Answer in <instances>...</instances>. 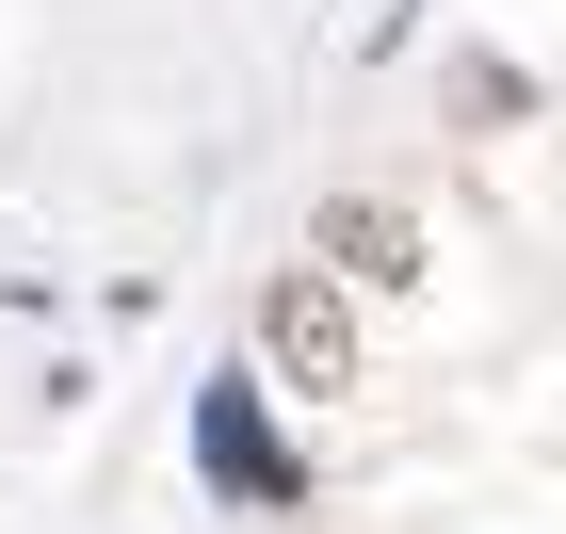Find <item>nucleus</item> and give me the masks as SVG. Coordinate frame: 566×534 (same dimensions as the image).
<instances>
[{"mask_svg":"<svg viewBox=\"0 0 566 534\" xmlns=\"http://www.w3.org/2000/svg\"><path fill=\"white\" fill-rule=\"evenodd\" d=\"M307 260L356 275V292H405V275H421V227H405L389 195H324V211H307Z\"/></svg>","mask_w":566,"mask_h":534,"instance_id":"2","label":"nucleus"},{"mask_svg":"<svg viewBox=\"0 0 566 534\" xmlns=\"http://www.w3.org/2000/svg\"><path fill=\"white\" fill-rule=\"evenodd\" d=\"M211 470H227V486H260V502H275V438L243 421V405H211Z\"/></svg>","mask_w":566,"mask_h":534,"instance_id":"3","label":"nucleus"},{"mask_svg":"<svg viewBox=\"0 0 566 534\" xmlns=\"http://www.w3.org/2000/svg\"><path fill=\"white\" fill-rule=\"evenodd\" d=\"M260 356H275V389H356V275H324V260H292V275H260Z\"/></svg>","mask_w":566,"mask_h":534,"instance_id":"1","label":"nucleus"}]
</instances>
